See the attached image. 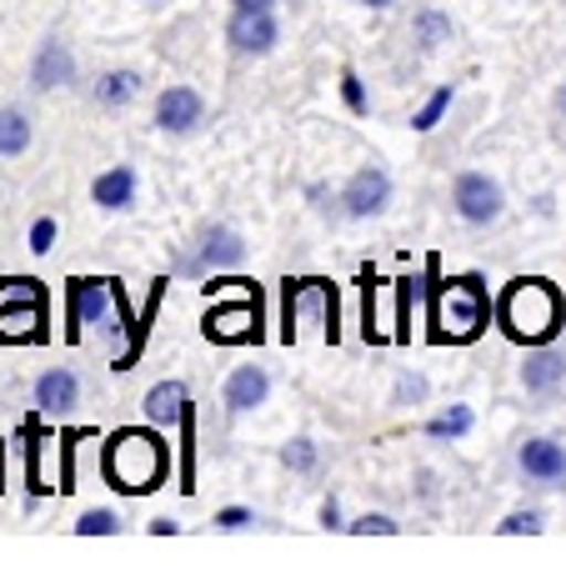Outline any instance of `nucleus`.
<instances>
[{
    "mask_svg": "<svg viewBox=\"0 0 566 566\" xmlns=\"http://www.w3.org/2000/svg\"><path fill=\"white\" fill-rule=\"evenodd\" d=\"M247 261V241L231 226H211L201 235V266H241Z\"/></svg>",
    "mask_w": 566,
    "mask_h": 566,
    "instance_id": "obj_19",
    "label": "nucleus"
},
{
    "mask_svg": "<svg viewBox=\"0 0 566 566\" xmlns=\"http://www.w3.org/2000/svg\"><path fill=\"white\" fill-rule=\"evenodd\" d=\"M206 301H211V311H206L201 332L206 342L216 346H241V342H261L266 336V326H261V291L251 286V281H211L206 286Z\"/></svg>",
    "mask_w": 566,
    "mask_h": 566,
    "instance_id": "obj_5",
    "label": "nucleus"
},
{
    "mask_svg": "<svg viewBox=\"0 0 566 566\" xmlns=\"http://www.w3.org/2000/svg\"><path fill=\"white\" fill-rule=\"evenodd\" d=\"M391 401L396 407H421V401H427V376H401L396 391H391Z\"/></svg>",
    "mask_w": 566,
    "mask_h": 566,
    "instance_id": "obj_29",
    "label": "nucleus"
},
{
    "mask_svg": "<svg viewBox=\"0 0 566 566\" xmlns=\"http://www.w3.org/2000/svg\"><path fill=\"white\" fill-rule=\"evenodd\" d=\"M226 41L235 55H271L281 41V25L271 11H231L226 21Z\"/></svg>",
    "mask_w": 566,
    "mask_h": 566,
    "instance_id": "obj_10",
    "label": "nucleus"
},
{
    "mask_svg": "<svg viewBox=\"0 0 566 566\" xmlns=\"http://www.w3.org/2000/svg\"><path fill=\"white\" fill-rule=\"evenodd\" d=\"M427 342L437 346H471L486 321H492V301H486V281L471 271V276H451L431 291V306H427Z\"/></svg>",
    "mask_w": 566,
    "mask_h": 566,
    "instance_id": "obj_3",
    "label": "nucleus"
},
{
    "mask_svg": "<svg viewBox=\"0 0 566 566\" xmlns=\"http://www.w3.org/2000/svg\"><path fill=\"white\" fill-rule=\"evenodd\" d=\"M562 381H566V356L542 352V346H536V352L526 356V366H522V386L532 396H556L562 391Z\"/></svg>",
    "mask_w": 566,
    "mask_h": 566,
    "instance_id": "obj_17",
    "label": "nucleus"
},
{
    "mask_svg": "<svg viewBox=\"0 0 566 566\" xmlns=\"http://www.w3.org/2000/svg\"><path fill=\"white\" fill-rule=\"evenodd\" d=\"M321 526H326V532H336V526H342V506H336V496H326V502H321Z\"/></svg>",
    "mask_w": 566,
    "mask_h": 566,
    "instance_id": "obj_35",
    "label": "nucleus"
},
{
    "mask_svg": "<svg viewBox=\"0 0 566 566\" xmlns=\"http://www.w3.org/2000/svg\"><path fill=\"white\" fill-rule=\"evenodd\" d=\"M366 11H386V6H391V0H361Z\"/></svg>",
    "mask_w": 566,
    "mask_h": 566,
    "instance_id": "obj_37",
    "label": "nucleus"
},
{
    "mask_svg": "<svg viewBox=\"0 0 566 566\" xmlns=\"http://www.w3.org/2000/svg\"><path fill=\"white\" fill-rule=\"evenodd\" d=\"M256 516H251V506H226V512H216V526L221 532H241V526H251Z\"/></svg>",
    "mask_w": 566,
    "mask_h": 566,
    "instance_id": "obj_33",
    "label": "nucleus"
},
{
    "mask_svg": "<svg viewBox=\"0 0 566 566\" xmlns=\"http://www.w3.org/2000/svg\"><path fill=\"white\" fill-rule=\"evenodd\" d=\"M342 91H346V106H352V111H366V91H361V81H356V71L342 75Z\"/></svg>",
    "mask_w": 566,
    "mask_h": 566,
    "instance_id": "obj_34",
    "label": "nucleus"
},
{
    "mask_svg": "<svg viewBox=\"0 0 566 566\" xmlns=\"http://www.w3.org/2000/svg\"><path fill=\"white\" fill-rule=\"evenodd\" d=\"M281 461H286L291 471H301V476H306V471H316V441L296 437V441H291L286 451H281Z\"/></svg>",
    "mask_w": 566,
    "mask_h": 566,
    "instance_id": "obj_28",
    "label": "nucleus"
},
{
    "mask_svg": "<svg viewBox=\"0 0 566 566\" xmlns=\"http://www.w3.org/2000/svg\"><path fill=\"white\" fill-rule=\"evenodd\" d=\"M226 407L231 411H256L261 401L271 396V376L261 371V366H235L231 376H226Z\"/></svg>",
    "mask_w": 566,
    "mask_h": 566,
    "instance_id": "obj_16",
    "label": "nucleus"
},
{
    "mask_svg": "<svg viewBox=\"0 0 566 566\" xmlns=\"http://www.w3.org/2000/svg\"><path fill=\"white\" fill-rule=\"evenodd\" d=\"M451 211H457L467 226H476V231H481V226L502 221L506 196H502V186H496L492 176L467 171V176H457V186H451Z\"/></svg>",
    "mask_w": 566,
    "mask_h": 566,
    "instance_id": "obj_8",
    "label": "nucleus"
},
{
    "mask_svg": "<svg viewBox=\"0 0 566 566\" xmlns=\"http://www.w3.org/2000/svg\"><path fill=\"white\" fill-rule=\"evenodd\" d=\"M336 201H342V211L352 216V221H371V216H381L386 206H391V176H386L381 166H361Z\"/></svg>",
    "mask_w": 566,
    "mask_h": 566,
    "instance_id": "obj_9",
    "label": "nucleus"
},
{
    "mask_svg": "<svg viewBox=\"0 0 566 566\" xmlns=\"http://www.w3.org/2000/svg\"><path fill=\"white\" fill-rule=\"evenodd\" d=\"M201 120H206L201 91H191V86H166L160 91V101H156V126L160 130H171V136H191Z\"/></svg>",
    "mask_w": 566,
    "mask_h": 566,
    "instance_id": "obj_11",
    "label": "nucleus"
},
{
    "mask_svg": "<svg viewBox=\"0 0 566 566\" xmlns=\"http://www.w3.org/2000/svg\"><path fill=\"white\" fill-rule=\"evenodd\" d=\"M171 471V451L156 427H120L101 447V476L120 496H150Z\"/></svg>",
    "mask_w": 566,
    "mask_h": 566,
    "instance_id": "obj_2",
    "label": "nucleus"
},
{
    "mask_svg": "<svg viewBox=\"0 0 566 566\" xmlns=\"http://www.w3.org/2000/svg\"><path fill=\"white\" fill-rule=\"evenodd\" d=\"M447 111H451V86H441L437 96H431L427 106L417 111V120H411V126H417L421 136H427V130H437V126H441V116H447Z\"/></svg>",
    "mask_w": 566,
    "mask_h": 566,
    "instance_id": "obj_25",
    "label": "nucleus"
},
{
    "mask_svg": "<svg viewBox=\"0 0 566 566\" xmlns=\"http://www.w3.org/2000/svg\"><path fill=\"white\" fill-rule=\"evenodd\" d=\"M51 247H55V221H51V216H41V221L31 226V251H35V256H45Z\"/></svg>",
    "mask_w": 566,
    "mask_h": 566,
    "instance_id": "obj_32",
    "label": "nucleus"
},
{
    "mask_svg": "<svg viewBox=\"0 0 566 566\" xmlns=\"http://www.w3.org/2000/svg\"><path fill=\"white\" fill-rule=\"evenodd\" d=\"M361 332H366V342H386V332H381V316H376V276L366 271V306H361Z\"/></svg>",
    "mask_w": 566,
    "mask_h": 566,
    "instance_id": "obj_27",
    "label": "nucleus"
},
{
    "mask_svg": "<svg viewBox=\"0 0 566 566\" xmlns=\"http://www.w3.org/2000/svg\"><path fill=\"white\" fill-rule=\"evenodd\" d=\"M75 532H81V536H116L120 532V516L106 512V506H96V512H86L81 522H75Z\"/></svg>",
    "mask_w": 566,
    "mask_h": 566,
    "instance_id": "obj_26",
    "label": "nucleus"
},
{
    "mask_svg": "<svg viewBox=\"0 0 566 566\" xmlns=\"http://www.w3.org/2000/svg\"><path fill=\"white\" fill-rule=\"evenodd\" d=\"M306 336H321V342H342V301H336V286L321 276H301L286 281L281 291V342L296 346Z\"/></svg>",
    "mask_w": 566,
    "mask_h": 566,
    "instance_id": "obj_4",
    "label": "nucleus"
},
{
    "mask_svg": "<svg viewBox=\"0 0 566 566\" xmlns=\"http://www.w3.org/2000/svg\"><path fill=\"white\" fill-rule=\"evenodd\" d=\"M140 96V75L136 71H111L106 81L96 86V101L101 106H130Z\"/></svg>",
    "mask_w": 566,
    "mask_h": 566,
    "instance_id": "obj_22",
    "label": "nucleus"
},
{
    "mask_svg": "<svg viewBox=\"0 0 566 566\" xmlns=\"http://www.w3.org/2000/svg\"><path fill=\"white\" fill-rule=\"evenodd\" d=\"M492 321L502 326L506 342L536 352V346H552L556 336H562V326H566V296L546 276H512L502 286V296H496Z\"/></svg>",
    "mask_w": 566,
    "mask_h": 566,
    "instance_id": "obj_1",
    "label": "nucleus"
},
{
    "mask_svg": "<svg viewBox=\"0 0 566 566\" xmlns=\"http://www.w3.org/2000/svg\"><path fill=\"white\" fill-rule=\"evenodd\" d=\"M140 407H146L150 427H186V417H191V386L186 381H156Z\"/></svg>",
    "mask_w": 566,
    "mask_h": 566,
    "instance_id": "obj_14",
    "label": "nucleus"
},
{
    "mask_svg": "<svg viewBox=\"0 0 566 566\" xmlns=\"http://www.w3.org/2000/svg\"><path fill=\"white\" fill-rule=\"evenodd\" d=\"M106 336L111 346L130 332V306L120 296L116 276H75L71 281V342H81V332Z\"/></svg>",
    "mask_w": 566,
    "mask_h": 566,
    "instance_id": "obj_6",
    "label": "nucleus"
},
{
    "mask_svg": "<svg viewBox=\"0 0 566 566\" xmlns=\"http://www.w3.org/2000/svg\"><path fill=\"white\" fill-rule=\"evenodd\" d=\"M471 421H476V417H471V407H451V411H441V417L431 421L427 437L431 441H457V437H467V431H471Z\"/></svg>",
    "mask_w": 566,
    "mask_h": 566,
    "instance_id": "obj_24",
    "label": "nucleus"
},
{
    "mask_svg": "<svg viewBox=\"0 0 566 566\" xmlns=\"http://www.w3.org/2000/svg\"><path fill=\"white\" fill-rule=\"evenodd\" d=\"M352 532H356V536H371V532H376V536H396L401 526H396L386 512H366L361 522H352Z\"/></svg>",
    "mask_w": 566,
    "mask_h": 566,
    "instance_id": "obj_31",
    "label": "nucleus"
},
{
    "mask_svg": "<svg viewBox=\"0 0 566 566\" xmlns=\"http://www.w3.org/2000/svg\"><path fill=\"white\" fill-rule=\"evenodd\" d=\"M45 342V286L35 276L0 281V346Z\"/></svg>",
    "mask_w": 566,
    "mask_h": 566,
    "instance_id": "obj_7",
    "label": "nucleus"
},
{
    "mask_svg": "<svg viewBox=\"0 0 566 566\" xmlns=\"http://www.w3.org/2000/svg\"><path fill=\"white\" fill-rule=\"evenodd\" d=\"M25 150H31V116L21 106H6L0 111V156L15 160Z\"/></svg>",
    "mask_w": 566,
    "mask_h": 566,
    "instance_id": "obj_20",
    "label": "nucleus"
},
{
    "mask_svg": "<svg viewBox=\"0 0 566 566\" xmlns=\"http://www.w3.org/2000/svg\"><path fill=\"white\" fill-rule=\"evenodd\" d=\"M427 296V276H401L396 281V342H411V306Z\"/></svg>",
    "mask_w": 566,
    "mask_h": 566,
    "instance_id": "obj_21",
    "label": "nucleus"
},
{
    "mask_svg": "<svg viewBox=\"0 0 566 566\" xmlns=\"http://www.w3.org/2000/svg\"><path fill=\"white\" fill-rule=\"evenodd\" d=\"M35 407L45 417H71L81 407V376L71 366H51V371L35 376Z\"/></svg>",
    "mask_w": 566,
    "mask_h": 566,
    "instance_id": "obj_13",
    "label": "nucleus"
},
{
    "mask_svg": "<svg viewBox=\"0 0 566 566\" xmlns=\"http://www.w3.org/2000/svg\"><path fill=\"white\" fill-rule=\"evenodd\" d=\"M91 201H96L101 211H126V206L136 201V171H130V166H116V171L96 176V186H91Z\"/></svg>",
    "mask_w": 566,
    "mask_h": 566,
    "instance_id": "obj_18",
    "label": "nucleus"
},
{
    "mask_svg": "<svg viewBox=\"0 0 566 566\" xmlns=\"http://www.w3.org/2000/svg\"><path fill=\"white\" fill-rule=\"evenodd\" d=\"M516 467L526 481H542V486H562L566 481V447L556 437H532L516 451Z\"/></svg>",
    "mask_w": 566,
    "mask_h": 566,
    "instance_id": "obj_12",
    "label": "nucleus"
},
{
    "mask_svg": "<svg viewBox=\"0 0 566 566\" xmlns=\"http://www.w3.org/2000/svg\"><path fill=\"white\" fill-rule=\"evenodd\" d=\"M556 111H562V116H566V86L556 91Z\"/></svg>",
    "mask_w": 566,
    "mask_h": 566,
    "instance_id": "obj_38",
    "label": "nucleus"
},
{
    "mask_svg": "<svg viewBox=\"0 0 566 566\" xmlns=\"http://www.w3.org/2000/svg\"><path fill=\"white\" fill-rule=\"evenodd\" d=\"M496 532H502V536H526V532H542V512H526V506H522V512H512V516H506V522L502 526H496Z\"/></svg>",
    "mask_w": 566,
    "mask_h": 566,
    "instance_id": "obj_30",
    "label": "nucleus"
},
{
    "mask_svg": "<svg viewBox=\"0 0 566 566\" xmlns=\"http://www.w3.org/2000/svg\"><path fill=\"white\" fill-rule=\"evenodd\" d=\"M235 11H271V6H276V0H231Z\"/></svg>",
    "mask_w": 566,
    "mask_h": 566,
    "instance_id": "obj_36",
    "label": "nucleus"
},
{
    "mask_svg": "<svg viewBox=\"0 0 566 566\" xmlns=\"http://www.w3.org/2000/svg\"><path fill=\"white\" fill-rule=\"evenodd\" d=\"M411 35L421 41V51H437L441 41H451V15H441V11H421L417 21H411Z\"/></svg>",
    "mask_w": 566,
    "mask_h": 566,
    "instance_id": "obj_23",
    "label": "nucleus"
},
{
    "mask_svg": "<svg viewBox=\"0 0 566 566\" xmlns=\"http://www.w3.org/2000/svg\"><path fill=\"white\" fill-rule=\"evenodd\" d=\"M71 81H75V55H71V45L51 35L31 61V86L35 91H61V86H71Z\"/></svg>",
    "mask_w": 566,
    "mask_h": 566,
    "instance_id": "obj_15",
    "label": "nucleus"
}]
</instances>
